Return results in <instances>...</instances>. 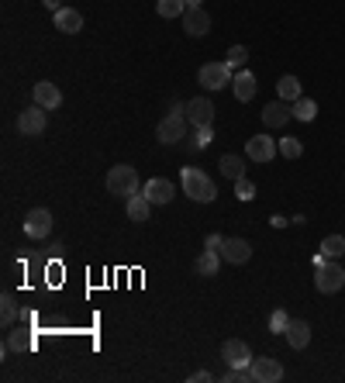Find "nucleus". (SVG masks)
I'll use <instances>...</instances> for the list:
<instances>
[{"label":"nucleus","instance_id":"obj_1","mask_svg":"<svg viewBox=\"0 0 345 383\" xmlns=\"http://www.w3.org/2000/svg\"><path fill=\"white\" fill-rule=\"evenodd\" d=\"M183 190H187V197L190 201H197V204H211L214 197H218V186H214V180L204 173V169H183Z\"/></svg>","mask_w":345,"mask_h":383},{"label":"nucleus","instance_id":"obj_2","mask_svg":"<svg viewBox=\"0 0 345 383\" xmlns=\"http://www.w3.org/2000/svg\"><path fill=\"white\" fill-rule=\"evenodd\" d=\"M107 190H111V194H118V197L138 194V173H135V166H111Z\"/></svg>","mask_w":345,"mask_h":383},{"label":"nucleus","instance_id":"obj_3","mask_svg":"<svg viewBox=\"0 0 345 383\" xmlns=\"http://www.w3.org/2000/svg\"><path fill=\"white\" fill-rule=\"evenodd\" d=\"M314 286H318L321 294H338L342 286H345V269H342L335 259L321 262V266L314 269Z\"/></svg>","mask_w":345,"mask_h":383},{"label":"nucleus","instance_id":"obj_4","mask_svg":"<svg viewBox=\"0 0 345 383\" xmlns=\"http://www.w3.org/2000/svg\"><path fill=\"white\" fill-rule=\"evenodd\" d=\"M187 114H166L162 121H159V128H155V138L162 142V145H177L180 138H187Z\"/></svg>","mask_w":345,"mask_h":383},{"label":"nucleus","instance_id":"obj_5","mask_svg":"<svg viewBox=\"0 0 345 383\" xmlns=\"http://www.w3.org/2000/svg\"><path fill=\"white\" fill-rule=\"evenodd\" d=\"M231 76H235V69H231L228 62H207V66H201V73H197V79H201L204 90H221V86L231 83Z\"/></svg>","mask_w":345,"mask_h":383},{"label":"nucleus","instance_id":"obj_6","mask_svg":"<svg viewBox=\"0 0 345 383\" xmlns=\"http://www.w3.org/2000/svg\"><path fill=\"white\" fill-rule=\"evenodd\" d=\"M252 380L255 383H277V380H283V366H280V359H273V356H263V359H252Z\"/></svg>","mask_w":345,"mask_h":383},{"label":"nucleus","instance_id":"obj_7","mask_svg":"<svg viewBox=\"0 0 345 383\" xmlns=\"http://www.w3.org/2000/svg\"><path fill=\"white\" fill-rule=\"evenodd\" d=\"M277 152H280V145H277L270 135H255V138H248V145H245V156H248L252 162H273Z\"/></svg>","mask_w":345,"mask_h":383},{"label":"nucleus","instance_id":"obj_8","mask_svg":"<svg viewBox=\"0 0 345 383\" xmlns=\"http://www.w3.org/2000/svg\"><path fill=\"white\" fill-rule=\"evenodd\" d=\"M187 121L194 128H204V125H214V104L207 97H194L187 101Z\"/></svg>","mask_w":345,"mask_h":383},{"label":"nucleus","instance_id":"obj_9","mask_svg":"<svg viewBox=\"0 0 345 383\" xmlns=\"http://www.w3.org/2000/svg\"><path fill=\"white\" fill-rule=\"evenodd\" d=\"M142 194L152 201V204H169L172 197H177V183H172V180H149L145 186H142Z\"/></svg>","mask_w":345,"mask_h":383},{"label":"nucleus","instance_id":"obj_10","mask_svg":"<svg viewBox=\"0 0 345 383\" xmlns=\"http://www.w3.org/2000/svg\"><path fill=\"white\" fill-rule=\"evenodd\" d=\"M45 125H49V121H45V108H38V104L18 114V132H21V135H42Z\"/></svg>","mask_w":345,"mask_h":383},{"label":"nucleus","instance_id":"obj_11","mask_svg":"<svg viewBox=\"0 0 345 383\" xmlns=\"http://www.w3.org/2000/svg\"><path fill=\"white\" fill-rule=\"evenodd\" d=\"M25 232H28V238H49V232H52V214H49L45 208L28 211V218H25Z\"/></svg>","mask_w":345,"mask_h":383},{"label":"nucleus","instance_id":"obj_12","mask_svg":"<svg viewBox=\"0 0 345 383\" xmlns=\"http://www.w3.org/2000/svg\"><path fill=\"white\" fill-rule=\"evenodd\" d=\"M221 359H225L228 366H252V349H248L242 338H228V342L221 345Z\"/></svg>","mask_w":345,"mask_h":383},{"label":"nucleus","instance_id":"obj_13","mask_svg":"<svg viewBox=\"0 0 345 383\" xmlns=\"http://www.w3.org/2000/svg\"><path fill=\"white\" fill-rule=\"evenodd\" d=\"M31 97H35V104H38V108H45V111H55V108L62 104V90H59L55 83L42 79V83H35Z\"/></svg>","mask_w":345,"mask_h":383},{"label":"nucleus","instance_id":"obj_14","mask_svg":"<svg viewBox=\"0 0 345 383\" xmlns=\"http://www.w3.org/2000/svg\"><path fill=\"white\" fill-rule=\"evenodd\" d=\"M183 28H187V35L201 38V35L211 32V14H207L204 8H187V14H183Z\"/></svg>","mask_w":345,"mask_h":383},{"label":"nucleus","instance_id":"obj_15","mask_svg":"<svg viewBox=\"0 0 345 383\" xmlns=\"http://www.w3.org/2000/svg\"><path fill=\"white\" fill-rule=\"evenodd\" d=\"M290 118H294V104H287V101H273V104L263 108V121H266V128H283Z\"/></svg>","mask_w":345,"mask_h":383},{"label":"nucleus","instance_id":"obj_16","mask_svg":"<svg viewBox=\"0 0 345 383\" xmlns=\"http://www.w3.org/2000/svg\"><path fill=\"white\" fill-rule=\"evenodd\" d=\"M221 259L242 266V262L252 259V245H248L245 238H225V245H221Z\"/></svg>","mask_w":345,"mask_h":383},{"label":"nucleus","instance_id":"obj_17","mask_svg":"<svg viewBox=\"0 0 345 383\" xmlns=\"http://www.w3.org/2000/svg\"><path fill=\"white\" fill-rule=\"evenodd\" d=\"M231 90H235V97L245 104V101H252L255 97V76L248 73V69H235V76H231Z\"/></svg>","mask_w":345,"mask_h":383},{"label":"nucleus","instance_id":"obj_18","mask_svg":"<svg viewBox=\"0 0 345 383\" xmlns=\"http://www.w3.org/2000/svg\"><path fill=\"white\" fill-rule=\"evenodd\" d=\"M52 21H55V28H59L62 35H76V32L83 28V14H79L76 8H59Z\"/></svg>","mask_w":345,"mask_h":383},{"label":"nucleus","instance_id":"obj_19","mask_svg":"<svg viewBox=\"0 0 345 383\" xmlns=\"http://www.w3.org/2000/svg\"><path fill=\"white\" fill-rule=\"evenodd\" d=\"M194 269H197V276H218V269H221V252H214V249H204V252L197 256Z\"/></svg>","mask_w":345,"mask_h":383},{"label":"nucleus","instance_id":"obj_20","mask_svg":"<svg viewBox=\"0 0 345 383\" xmlns=\"http://www.w3.org/2000/svg\"><path fill=\"white\" fill-rule=\"evenodd\" d=\"M149 214H152V201L145 194H131L128 197V218L131 221H149Z\"/></svg>","mask_w":345,"mask_h":383},{"label":"nucleus","instance_id":"obj_21","mask_svg":"<svg viewBox=\"0 0 345 383\" xmlns=\"http://www.w3.org/2000/svg\"><path fill=\"white\" fill-rule=\"evenodd\" d=\"M287 342H290V349H304V345L311 342V325H307V321H290Z\"/></svg>","mask_w":345,"mask_h":383},{"label":"nucleus","instance_id":"obj_22","mask_svg":"<svg viewBox=\"0 0 345 383\" xmlns=\"http://www.w3.org/2000/svg\"><path fill=\"white\" fill-rule=\"evenodd\" d=\"M277 93H280V101L294 104V101L301 97V79H297V76H280V83H277Z\"/></svg>","mask_w":345,"mask_h":383},{"label":"nucleus","instance_id":"obj_23","mask_svg":"<svg viewBox=\"0 0 345 383\" xmlns=\"http://www.w3.org/2000/svg\"><path fill=\"white\" fill-rule=\"evenodd\" d=\"M155 11H159V18H183L187 14V0H159Z\"/></svg>","mask_w":345,"mask_h":383},{"label":"nucleus","instance_id":"obj_24","mask_svg":"<svg viewBox=\"0 0 345 383\" xmlns=\"http://www.w3.org/2000/svg\"><path fill=\"white\" fill-rule=\"evenodd\" d=\"M0 304H4V308H0V321H4V328H11L18 321V301H14V294H4V297H0Z\"/></svg>","mask_w":345,"mask_h":383},{"label":"nucleus","instance_id":"obj_25","mask_svg":"<svg viewBox=\"0 0 345 383\" xmlns=\"http://www.w3.org/2000/svg\"><path fill=\"white\" fill-rule=\"evenodd\" d=\"M314 114H318V104L311 97H297L294 101V118L297 121H314Z\"/></svg>","mask_w":345,"mask_h":383},{"label":"nucleus","instance_id":"obj_26","mask_svg":"<svg viewBox=\"0 0 345 383\" xmlns=\"http://www.w3.org/2000/svg\"><path fill=\"white\" fill-rule=\"evenodd\" d=\"M218 166H221V173H225L228 180H238V176H245V166H242V159H238V156H231V152H228V156H221V162H218Z\"/></svg>","mask_w":345,"mask_h":383},{"label":"nucleus","instance_id":"obj_27","mask_svg":"<svg viewBox=\"0 0 345 383\" xmlns=\"http://www.w3.org/2000/svg\"><path fill=\"white\" fill-rule=\"evenodd\" d=\"M321 252H324L328 259H338V256H345V238H342V235H328V238L321 242Z\"/></svg>","mask_w":345,"mask_h":383},{"label":"nucleus","instance_id":"obj_28","mask_svg":"<svg viewBox=\"0 0 345 383\" xmlns=\"http://www.w3.org/2000/svg\"><path fill=\"white\" fill-rule=\"evenodd\" d=\"M225 62H228L231 69H245V62H248V49H245V45H231L228 55H225Z\"/></svg>","mask_w":345,"mask_h":383},{"label":"nucleus","instance_id":"obj_29","mask_svg":"<svg viewBox=\"0 0 345 383\" xmlns=\"http://www.w3.org/2000/svg\"><path fill=\"white\" fill-rule=\"evenodd\" d=\"M290 321H294V318H290L287 311H273V314H270V332H273V335H287Z\"/></svg>","mask_w":345,"mask_h":383},{"label":"nucleus","instance_id":"obj_30","mask_svg":"<svg viewBox=\"0 0 345 383\" xmlns=\"http://www.w3.org/2000/svg\"><path fill=\"white\" fill-rule=\"evenodd\" d=\"M235 197H238V201H252V197H255V183H252L248 176H238V180H235Z\"/></svg>","mask_w":345,"mask_h":383},{"label":"nucleus","instance_id":"obj_31","mask_svg":"<svg viewBox=\"0 0 345 383\" xmlns=\"http://www.w3.org/2000/svg\"><path fill=\"white\" fill-rule=\"evenodd\" d=\"M301 152H304L301 138H280V156L283 159H301Z\"/></svg>","mask_w":345,"mask_h":383},{"label":"nucleus","instance_id":"obj_32","mask_svg":"<svg viewBox=\"0 0 345 383\" xmlns=\"http://www.w3.org/2000/svg\"><path fill=\"white\" fill-rule=\"evenodd\" d=\"M211 138H214V132H211V125H204V128H197V132H194L190 149H194V152H201V149H207V145H211Z\"/></svg>","mask_w":345,"mask_h":383},{"label":"nucleus","instance_id":"obj_33","mask_svg":"<svg viewBox=\"0 0 345 383\" xmlns=\"http://www.w3.org/2000/svg\"><path fill=\"white\" fill-rule=\"evenodd\" d=\"M4 349H14V352H31V338L25 335V332H11V338H8V345Z\"/></svg>","mask_w":345,"mask_h":383},{"label":"nucleus","instance_id":"obj_34","mask_svg":"<svg viewBox=\"0 0 345 383\" xmlns=\"http://www.w3.org/2000/svg\"><path fill=\"white\" fill-rule=\"evenodd\" d=\"M221 245H225V238H221V235H218V232H214V235H207V238H204V249H214V252H221Z\"/></svg>","mask_w":345,"mask_h":383},{"label":"nucleus","instance_id":"obj_35","mask_svg":"<svg viewBox=\"0 0 345 383\" xmlns=\"http://www.w3.org/2000/svg\"><path fill=\"white\" fill-rule=\"evenodd\" d=\"M207 380H214V373H207V369H197V373L190 376V383H207Z\"/></svg>","mask_w":345,"mask_h":383},{"label":"nucleus","instance_id":"obj_36","mask_svg":"<svg viewBox=\"0 0 345 383\" xmlns=\"http://www.w3.org/2000/svg\"><path fill=\"white\" fill-rule=\"evenodd\" d=\"M169 114H187V104H180V101H172V104H169Z\"/></svg>","mask_w":345,"mask_h":383},{"label":"nucleus","instance_id":"obj_37","mask_svg":"<svg viewBox=\"0 0 345 383\" xmlns=\"http://www.w3.org/2000/svg\"><path fill=\"white\" fill-rule=\"evenodd\" d=\"M42 4H45V8H49V11H52V14H55V11H59V8H62V0H42Z\"/></svg>","mask_w":345,"mask_h":383},{"label":"nucleus","instance_id":"obj_38","mask_svg":"<svg viewBox=\"0 0 345 383\" xmlns=\"http://www.w3.org/2000/svg\"><path fill=\"white\" fill-rule=\"evenodd\" d=\"M204 4V0H187V8H201Z\"/></svg>","mask_w":345,"mask_h":383}]
</instances>
